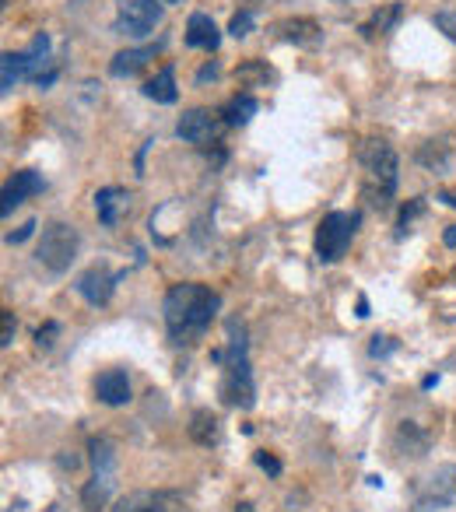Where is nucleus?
I'll return each instance as SVG.
<instances>
[{
    "instance_id": "obj_1",
    "label": "nucleus",
    "mask_w": 456,
    "mask_h": 512,
    "mask_svg": "<svg viewBox=\"0 0 456 512\" xmlns=\"http://www.w3.org/2000/svg\"><path fill=\"white\" fill-rule=\"evenodd\" d=\"M218 309H221L218 292H211L207 285H197V281L172 285L162 302L165 330H169L172 344H193L200 334H207Z\"/></svg>"
},
{
    "instance_id": "obj_2",
    "label": "nucleus",
    "mask_w": 456,
    "mask_h": 512,
    "mask_svg": "<svg viewBox=\"0 0 456 512\" xmlns=\"http://www.w3.org/2000/svg\"><path fill=\"white\" fill-rule=\"evenodd\" d=\"M228 330V344L221 351V362H225V372H221V400L228 407H239V411H250L257 404V383H253V369H250V341H246V327L243 320L225 323Z\"/></svg>"
},
{
    "instance_id": "obj_3",
    "label": "nucleus",
    "mask_w": 456,
    "mask_h": 512,
    "mask_svg": "<svg viewBox=\"0 0 456 512\" xmlns=\"http://www.w3.org/2000/svg\"><path fill=\"white\" fill-rule=\"evenodd\" d=\"M358 165H362V197L376 211H390L393 193L400 179V158L383 137H369L358 144Z\"/></svg>"
},
{
    "instance_id": "obj_4",
    "label": "nucleus",
    "mask_w": 456,
    "mask_h": 512,
    "mask_svg": "<svg viewBox=\"0 0 456 512\" xmlns=\"http://www.w3.org/2000/svg\"><path fill=\"white\" fill-rule=\"evenodd\" d=\"M78 246H81V235L74 225L67 221H50L39 235V246H36V256L39 264L53 274H64L67 267L74 264V256H78Z\"/></svg>"
},
{
    "instance_id": "obj_5",
    "label": "nucleus",
    "mask_w": 456,
    "mask_h": 512,
    "mask_svg": "<svg viewBox=\"0 0 456 512\" xmlns=\"http://www.w3.org/2000/svg\"><path fill=\"white\" fill-rule=\"evenodd\" d=\"M355 232H358L355 211H330L327 218L316 225V256H320V264H337V260L348 253Z\"/></svg>"
},
{
    "instance_id": "obj_6",
    "label": "nucleus",
    "mask_w": 456,
    "mask_h": 512,
    "mask_svg": "<svg viewBox=\"0 0 456 512\" xmlns=\"http://www.w3.org/2000/svg\"><path fill=\"white\" fill-rule=\"evenodd\" d=\"M92 463H95V474L92 481L85 484V491H81V502H85L88 512H99L109 505V498H113V467H116V453H113V442L109 439H95L92 442Z\"/></svg>"
},
{
    "instance_id": "obj_7",
    "label": "nucleus",
    "mask_w": 456,
    "mask_h": 512,
    "mask_svg": "<svg viewBox=\"0 0 456 512\" xmlns=\"http://www.w3.org/2000/svg\"><path fill=\"white\" fill-rule=\"evenodd\" d=\"M158 22H162V4L158 0H123L120 15L113 22V32L127 39H144L155 32Z\"/></svg>"
},
{
    "instance_id": "obj_8",
    "label": "nucleus",
    "mask_w": 456,
    "mask_h": 512,
    "mask_svg": "<svg viewBox=\"0 0 456 512\" xmlns=\"http://www.w3.org/2000/svg\"><path fill=\"white\" fill-rule=\"evenodd\" d=\"M225 116L211 113V109H186L176 123V134L183 137L186 144H197V148H207V144H218L221 130H225Z\"/></svg>"
},
{
    "instance_id": "obj_9",
    "label": "nucleus",
    "mask_w": 456,
    "mask_h": 512,
    "mask_svg": "<svg viewBox=\"0 0 456 512\" xmlns=\"http://www.w3.org/2000/svg\"><path fill=\"white\" fill-rule=\"evenodd\" d=\"M446 505H456V467L453 463L435 467L418 488V509L421 512L446 509Z\"/></svg>"
},
{
    "instance_id": "obj_10",
    "label": "nucleus",
    "mask_w": 456,
    "mask_h": 512,
    "mask_svg": "<svg viewBox=\"0 0 456 512\" xmlns=\"http://www.w3.org/2000/svg\"><path fill=\"white\" fill-rule=\"evenodd\" d=\"M120 278L123 274H113L106 264H95V267H88L85 274L78 278V292H81V299L88 302V306H106L109 299H113V292H116V285H120Z\"/></svg>"
},
{
    "instance_id": "obj_11",
    "label": "nucleus",
    "mask_w": 456,
    "mask_h": 512,
    "mask_svg": "<svg viewBox=\"0 0 456 512\" xmlns=\"http://www.w3.org/2000/svg\"><path fill=\"white\" fill-rule=\"evenodd\" d=\"M113 512H183L179 491H130L116 502Z\"/></svg>"
},
{
    "instance_id": "obj_12",
    "label": "nucleus",
    "mask_w": 456,
    "mask_h": 512,
    "mask_svg": "<svg viewBox=\"0 0 456 512\" xmlns=\"http://www.w3.org/2000/svg\"><path fill=\"white\" fill-rule=\"evenodd\" d=\"M43 176L39 172H32V169H22V172H15V176L8 179V186H4V204H0V214L8 218L11 211H15L18 204H25L29 197H36V193H43Z\"/></svg>"
},
{
    "instance_id": "obj_13",
    "label": "nucleus",
    "mask_w": 456,
    "mask_h": 512,
    "mask_svg": "<svg viewBox=\"0 0 456 512\" xmlns=\"http://www.w3.org/2000/svg\"><path fill=\"white\" fill-rule=\"evenodd\" d=\"M130 190H123V186H102L99 193H95V214H99V221L106 228H116L120 225V218L130 211Z\"/></svg>"
},
{
    "instance_id": "obj_14",
    "label": "nucleus",
    "mask_w": 456,
    "mask_h": 512,
    "mask_svg": "<svg viewBox=\"0 0 456 512\" xmlns=\"http://www.w3.org/2000/svg\"><path fill=\"white\" fill-rule=\"evenodd\" d=\"M95 397L106 407H123L130 400V379L123 369H109L95 379Z\"/></svg>"
},
{
    "instance_id": "obj_15",
    "label": "nucleus",
    "mask_w": 456,
    "mask_h": 512,
    "mask_svg": "<svg viewBox=\"0 0 456 512\" xmlns=\"http://www.w3.org/2000/svg\"><path fill=\"white\" fill-rule=\"evenodd\" d=\"M274 32H278V36L285 39V43L309 46V50H313V46H320V43H323V29L313 22V18H288V22H281Z\"/></svg>"
},
{
    "instance_id": "obj_16",
    "label": "nucleus",
    "mask_w": 456,
    "mask_h": 512,
    "mask_svg": "<svg viewBox=\"0 0 456 512\" xmlns=\"http://www.w3.org/2000/svg\"><path fill=\"white\" fill-rule=\"evenodd\" d=\"M218 43H221V36H218L214 18L204 15V11L190 15V22H186V46H193V50H218Z\"/></svg>"
},
{
    "instance_id": "obj_17",
    "label": "nucleus",
    "mask_w": 456,
    "mask_h": 512,
    "mask_svg": "<svg viewBox=\"0 0 456 512\" xmlns=\"http://www.w3.org/2000/svg\"><path fill=\"white\" fill-rule=\"evenodd\" d=\"M158 46H141V50H123L113 57V64H109V74L113 78H134V74H141L144 67L155 60Z\"/></svg>"
},
{
    "instance_id": "obj_18",
    "label": "nucleus",
    "mask_w": 456,
    "mask_h": 512,
    "mask_svg": "<svg viewBox=\"0 0 456 512\" xmlns=\"http://www.w3.org/2000/svg\"><path fill=\"white\" fill-rule=\"evenodd\" d=\"M144 95H148L151 102H162V106H172L176 102V71L172 67H162V71L155 74V78L144 85Z\"/></svg>"
},
{
    "instance_id": "obj_19",
    "label": "nucleus",
    "mask_w": 456,
    "mask_h": 512,
    "mask_svg": "<svg viewBox=\"0 0 456 512\" xmlns=\"http://www.w3.org/2000/svg\"><path fill=\"white\" fill-rule=\"evenodd\" d=\"M400 15H404V8H400L397 0H393V4L379 8L376 15H372L369 22L362 25V36L372 39V36H383V32H393V29H397V22H400Z\"/></svg>"
},
{
    "instance_id": "obj_20",
    "label": "nucleus",
    "mask_w": 456,
    "mask_h": 512,
    "mask_svg": "<svg viewBox=\"0 0 456 512\" xmlns=\"http://www.w3.org/2000/svg\"><path fill=\"white\" fill-rule=\"evenodd\" d=\"M46 64H50V36H46V32H39V36L32 39L29 50H25V71H29V81L43 78Z\"/></svg>"
},
{
    "instance_id": "obj_21",
    "label": "nucleus",
    "mask_w": 456,
    "mask_h": 512,
    "mask_svg": "<svg viewBox=\"0 0 456 512\" xmlns=\"http://www.w3.org/2000/svg\"><path fill=\"white\" fill-rule=\"evenodd\" d=\"M257 109H260V102L253 99V95H236V99L221 109V116H225L228 127H246V123L257 116Z\"/></svg>"
},
{
    "instance_id": "obj_22",
    "label": "nucleus",
    "mask_w": 456,
    "mask_h": 512,
    "mask_svg": "<svg viewBox=\"0 0 456 512\" xmlns=\"http://www.w3.org/2000/svg\"><path fill=\"white\" fill-rule=\"evenodd\" d=\"M25 78H29V71H25V53H4V57H0V92L8 95L11 88Z\"/></svg>"
},
{
    "instance_id": "obj_23",
    "label": "nucleus",
    "mask_w": 456,
    "mask_h": 512,
    "mask_svg": "<svg viewBox=\"0 0 456 512\" xmlns=\"http://www.w3.org/2000/svg\"><path fill=\"white\" fill-rule=\"evenodd\" d=\"M218 435H221V428H218V418H214L211 411H197L190 418V439L197 442V446H214Z\"/></svg>"
},
{
    "instance_id": "obj_24",
    "label": "nucleus",
    "mask_w": 456,
    "mask_h": 512,
    "mask_svg": "<svg viewBox=\"0 0 456 512\" xmlns=\"http://www.w3.org/2000/svg\"><path fill=\"white\" fill-rule=\"evenodd\" d=\"M236 78H239V85L257 88V85H267V81H274V71L264 64V60H246V64L236 67Z\"/></svg>"
},
{
    "instance_id": "obj_25",
    "label": "nucleus",
    "mask_w": 456,
    "mask_h": 512,
    "mask_svg": "<svg viewBox=\"0 0 456 512\" xmlns=\"http://www.w3.org/2000/svg\"><path fill=\"white\" fill-rule=\"evenodd\" d=\"M421 211H425V200H421V197H414L411 204H407L404 211H400V225H397V235H407V228H411V221L418 218Z\"/></svg>"
},
{
    "instance_id": "obj_26",
    "label": "nucleus",
    "mask_w": 456,
    "mask_h": 512,
    "mask_svg": "<svg viewBox=\"0 0 456 512\" xmlns=\"http://www.w3.org/2000/svg\"><path fill=\"white\" fill-rule=\"evenodd\" d=\"M57 337H60V323H43V327L36 330V348H43V351H50L53 344H57Z\"/></svg>"
},
{
    "instance_id": "obj_27",
    "label": "nucleus",
    "mask_w": 456,
    "mask_h": 512,
    "mask_svg": "<svg viewBox=\"0 0 456 512\" xmlns=\"http://www.w3.org/2000/svg\"><path fill=\"white\" fill-rule=\"evenodd\" d=\"M228 32H232L236 39L250 36V32H253V15H250V11H239V15L232 18V22H228Z\"/></svg>"
},
{
    "instance_id": "obj_28",
    "label": "nucleus",
    "mask_w": 456,
    "mask_h": 512,
    "mask_svg": "<svg viewBox=\"0 0 456 512\" xmlns=\"http://www.w3.org/2000/svg\"><path fill=\"white\" fill-rule=\"evenodd\" d=\"M432 22H435V29H439L442 36L453 39V43H456V11H439V15H435Z\"/></svg>"
},
{
    "instance_id": "obj_29",
    "label": "nucleus",
    "mask_w": 456,
    "mask_h": 512,
    "mask_svg": "<svg viewBox=\"0 0 456 512\" xmlns=\"http://www.w3.org/2000/svg\"><path fill=\"white\" fill-rule=\"evenodd\" d=\"M390 351H397V341H393V337H372V344H369L372 358H386Z\"/></svg>"
},
{
    "instance_id": "obj_30",
    "label": "nucleus",
    "mask_w": 456,
    "mask_h": 512,
    "mask_svg": "<svg viewBox=\"0 0 456 512\" xmlns=\"http://www.w3.org/2000/svg\"><path fill=\"white\" fill-rule=\"evenodd\" d=\"M15 330H18L15 313H8V309H4V330H0V348H11V341H15Z\"/></svg>"
},
{
    "instance_id": "obj_31",
    "label": "nucleus",
    "mask_w": 456,
    "mask_h": 512,
    "mask_svg": "<svg viewBox=\"0 0 456 512\" xmlns=\"http://www.w3.org/2000/svg\"><path fill=\"white\" fill-rule=\"evenodd\" d=\"M257 467H264V470H267V474H274V477H278V474H281V463H278V460H274V456H271V453H267V449H260V453H257Z\"/></svg>"
},
{
    "instance_id": "obj_32",
    "label": "nucleus",
    "mask_w": 456,
    "mask_h": 512,
    "mask_svg": "<svg viewBox=\"0 0 456 512\" xmlns=\"http://www.w3.org/2000/svg\"><path fill=\"white\" fill-rule=\"evenodd\" d=\"M32 232H36V221H25V225L18 228V232H11V235H8V242H25Z\"/></svg>"
},
{
    "instance_id": "obj_33",
    "label": "nucleus",
    "mask_w": 456,
    "mask_h": 512,
    "mask_svg": "<svg viewBox=\"0 0 456 512\" xmlns=\"http://www.w3.org/2000/svg\"><path fill=\"white\" fill-rule=\"evenodd\" d=\"M207 78H218V64H207L204 71L197 74V81H207Z\"/></svg>"
},
{
    "instance_id": "obj_34",
    "label": "nucleus",
    "mask_w": 456,
    "mask_h": 512,
    "mask_svg": "<svg viewBox=\"0 0 456 512\" xmlns=\"http://www.w3.org/2000/svg\"><path fill=\"white\" fill-rule=\"evenodd\" d=\"M358 316H362V320H365V316H369V299H365V295H362V299H358Z\"/></svg>"
},
{
    "instance_id": "obj_35",
    "label": "nucleus",
    "mask_w": 456,
    "mask_h": 512,
    "mask_svg": "<svg viewBox=\"0 0 456 512\" xmlns=\"http://www.w3.org/2000/svg\"><path fill=\"white\" fill-rule=\"evenodd\" d=\"M446 246H456V225H449V232H446Z\"/></svg>"
},
{
    "instance_id": "obj_36",
    "label": "nucleus",
    "mask_w": 456,
    "mask_h": 512,
    "mask_svg": "<svg viewBox=\"0 0 456 512\" xmlns=\"http://www.w3.org/2000/svg\"><path fill=\"white\" fill-rule=\"evenodd\" d=\"M236 512H257V509H253L250 502H239V505H236Z\"/></svg>"
},
{
    "instance_id": "obj_37",
    "label": "nucleus",
    "mask_w": 456,
    "mask_h": 512,
    "mask_svg": "<svg viewBox=\"0 0 456 512\" xmlns=\"http://www.w3.org/2000/svg\"><path fill=\"white\" fill-rule=\"evenodd\" d=\"M442 200H446L449 207H456V193H442Z\"/></svg>"
},
{
    "instance_id": "obj_38",
    "label": "nucleus",
    "mask_w": 456,
    "mask_h": 512,
    "mask_svg": "<svg viewBox=\"0 0 456 512\" xmlns=\"http://www.w3.org/2000/svg\"><path fill=\"white\" fill-rule=\"evenodd\" d=\"M162 4H179V0H162Z\"/></svg>"
}]
</instances>
